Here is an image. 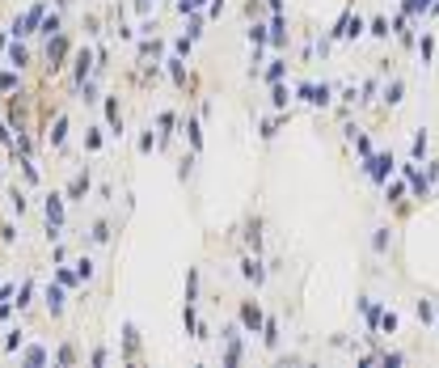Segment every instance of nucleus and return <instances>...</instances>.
Here are the masks:
<instances>
[{"mask_svg":"<svg viewBox=\"0 0 439 368\" xmlns=\"http://www.w3.org/2000/svg\"><path fill=\"white\" fill-rule=\"evenodd\" d=\"M42 72L47 77H60L68 64H72V42H68V34H55V38H47V47H42Z\"/></svg>","mask_w":439,"mask_h":368,"instance_id":"1","label":"nucleus"},{"mask_svg":"<svg viewBox=\"0 0 439 368\" xmlns=\"http://www.w3.org/2000/svg\"><path fill=\"white\" fill-rule=\"evenodd\" d=\"M296 97H300V102H308L313 111H334L338 89L329 85V81H304V85H296Z\"/></svg>","mask_w":439,"mask_h":368,"instance_id":"2","label":"nucleus"},{"mask_svg":"<svg viewBox=\"0 0 439 368\" xmlns=\"http://www.w3.org/2000/svg\"><path fill=\"white\" fill-rule=\"evenodd\" d=\"M237 275H241V284H249V288H266V280H270V267L262 262V254H249V250H241V258H237Z\"/></svg>","mask_w":439,"mask_h":368,"instance_id":"3","label":"nucleus"},{"mask_svg":"<svg viewBox=\"0 0 439 368\" xmlns=\"http://www.w3.org/2000/svg\"><path fill=\"white\" fill-rule=\"evenodd\" d=\"M241 250H249V254H262L266 250V216L262 212H249L241 221Z\"/></svg>","mask_w":439,"mask_h":368,"instance_id":"4","label":"nucleus"},{"mask_svg":"<svg viewBox=\"0 0 439 368\" xmlns=\"http://www.w3.org/2000/svg\"><path fill=\"white\" fill-rule=\"evenodd\" d=\"M237 322H241V330H245V335H262V322H266V309H262V301L241 296V301H237Z\"/></svg>","mask_w":439,"mask_h":368,"instance_id":"5","label":"nucleus"},{"mask_svg":"<svg viewBox=\"0 0 439 368\" xmlns=\"http://www.w3.org/2000/svg\"><path fill=\"white\" fill-rule=\"evenodd\" d=\"M249 343H254V335H245V330L224 335V339H220V364H245Z\"/></svg>","mask_w":439,"mask_h":368,"instance_id":"6","label":"nucleus"},{"mask_svg":"<svg viewBox=\"0 0 439 368\" xmlns=\"http://www.w3.org/2000/svg\"><path fill=\"white\" fill-rule=\"evenodd\" d=\"M178 123H182V115H178L174 106L156 115V123H152V127H156V152H169V148H174V136H182Z\"/></svg>","mask_w":439,"mask_h":368,"instance_id":"7","label":"nucleus"},{"mask_svg":"<svg viewBox=\"0 0 439 368\" xmlns=\"http://www.w3.org/2000/svg\"><path fill=\"white\" fill-rule=\"evenodd\" d=\"M363 174H367L376 186H384V182L397 174V157H393V152H372L367 161H363Z\"/></svg>","mask_w":439,"mask_h":368,"instance_id":"8","label":"nucleus"},{"mask_svg":"<svg viewBox=\"0 0 439 368\" xmlns=\"http://www.w3.org/2000/svg\"><path fill=\"white\" fill-rule=\"evenodd\" d=\"M89 195H93V170L81 166V170H72V178L64 182V199H68V203H85Z\"/></svg>","mask_w":439,"mask_h":368,"instance_id":"9","label":"nucleus"},{"mask_svg":"<svg viewBox=\"0 0 439 368\" xmlns=\"http://www.w3.org/2000/svg\"><path fill=\"white\" fill-rule=\"evenodd\" d=\"M101 111H106V131L115 136V140H123V136H127V115H123V102H119V93H106Z\"/></svg>","mask_w":439,"mask_h":368,"instance_id":"10","label":"nucleus"},{"mask_svg":"<svg viewBox=\"0 0 439 368\" xmlns=\"http://www.w3.org/2000/svg\"><path fill=\"white\" fill-rule=\"evenodd\" d=\"M270 51H288L292 47V22H288V13H270Z\"/></svg>","mask_w":439,"mask_h":368,"instance_id":"11","label":"nucleus"},{"mask_svg":"<svg viewBox=\"0 0 439 368\" xmlns=\"http://www.w3.org/2000/svg\"><path fill=\"white\" fill-rule=\"evenodd\" d=\"M393 246H397V229H393V225H376V229H372V237H367L372 258H384Z\"/></svg>","mask_w":439,"mask_h":368,"instance_id":"12","label":"nucleus"},{"mask_svg":"<svg viewBox=\"0 0 439 368\" xmlns=\"http://www.w3.org/2000/svg\"><path fill=\"white\" fill-rule=\"evenodd\" d=\"M406 93H410L406 77H393V81H384V85H380V106H384V111H397L401 102H406Z\"/></svg>","mask_w":439,"mask_h":368,"instance_id":"13","label":"nucleus"},{"mask_svg":"<svg viewBox=\"0 0 439 368\" xmlns=\"http://www.w3.org/2000/svg\"><path fill=\"white\" fill-rule=\"evenodd\" d=\"M288 119H292V111H270V115H262V119H258V140L270 144L274 136L288 127Z\"/></svg>","mask_w":439,"mask_h":368,"instance_id":"14","label":"nucleus"},{"mask_svg":"<svg viewBox=\"0 0 439 368\" xmlns=\"http://www.w3.org/2000/svg\"><path fill=\"white\" fill-rule=\"evenodd\" d=\"M178 131L186 136L190 152H203V119H199V111H186V115H182V123H178Z\"/></svg>","mask_w":439,"mask_h":368,"instance_id":"15","label":"nucleus"},{"mask_svg":"<svg viewBox=\"0 0 439 368\" xmlns=\"http://www.w3.org/2000/svg\"><path fill=\"white\" fill-rule=\"evenodd\" d=\"M258 81H262V85L288 81V51H274V56L266 60V68H258Z\"/></svg>","mask_w":439,"mask_h":368,"instance_id":"16","label":"nucleus"},{"mask_svg":"<svg viewBox=\"0 0 439 368\" xmlns=\"http://www.w3.org/2000/svg\"><path fill=\"white\" fill-rule=\"evenodd\" d=\"M292 102H296V89H292L288 81H274V85H270V97H266L270 111H292Z\"/></svg>","mask_w":439,"mask_h":368,"instance_id":"17","label":"nucleus"},{"mask_svg":"<svg viewBox=\"0 0 439 368\" xmlns=\"http://www.w3.org/2000/svg\"><path fill=\"white\" fill-rule=\"evenodd\" d=\"M115 229H119V221H115V216H97V221L89 225V237H85V246H106Z\"/></svg>","mask_w":439,"mask_h":368,"instance_id":"18","label":"nucleus"},{"mask_svg":"<svg viewBox=\"0 0 439 368\" xmlns=\"http://www.w3.org/2000/svg\"><path fill=\"white\" fill-rule=\"evenodd\" d=\"M42 305H47L51 318H64V284H60V280L42 288Z\"/></svg>","mask_w":439,"mask_h":368,"instance_id":"19","label":"nucleus"},{"mask_svg":"<svg viewBox=\"0 0 439 368\" xmlns=\"http://www.w3.org/2000/svg\"><path fill=\"white\" fill-rule=\"evenodd\" d=\"M68 127H72V123H68V115H64V111H55V123H51V131H47V144H51L55 152H60V148L68 144Z\"/></svg>","mask_w":439,"mask_h":368,"instance_id":"20","label":"nucleus"},{"mask_svg":"<svg viewBox=\"0 0 439 368\" xmlns=\"http://www.w3.org/2000/svg\"><path fill=\"white\" fill-rule=\"evenodd\" d=\"M262 347L266 351L283 347V330H279V318H274V313H266V322H262Z\"/></svg>","mask_w":439,"mask_h":368,"instance_id":"21","label":"nucleus"},{"mask_svg":"<svg viewBox=\"0 0 439 368\" xmlns=\"http://www.w3.org/2000/svg\"><path fill=\"white\" fill-rule=\"evenodd\" d=\"M34 34H38L42 42H47V38H55V34H64V13H60V9H51V13L38 22V30H34Z\"/></svg>","mask_w":439,"mask_h":368,"instance_id":"22","label":"nucleus"},{"mask_svg":"<svg viewBox=\"0 0 439 368\" xmlns=\"http://www.w3.org/2000/svg\"><path fill=\"white\" fill-rule=\"evenodd\" d=\"M5 60H9L13 68H30V47H26L22 38H13V42L5 47Z\"/></svg>","mask_w":439,"mask_h":368,"instance_id":"23","label":"nucleus"},{"mask_svg":"<svg viewBox=\"0 0 439 368\" xmlns=\"http://www.w3.org/2000/svg\"><path fill=\"white\" fill-rule=\"evenodd\" d=\"M199 296H203V267H186V301L199 305Z\"/></svg>","mask_w":439,"mask_h":368,"instance_id":"24","label":"nucleus"},{"mask_svg":"<svg viewBox=\"0 0 439 368\" xmlns=\"http://www.w3.org/2000/svg\"><path fill=\"white\" fill-rule=\"evenodd\" d=\"M140 355V330H135V322H127L123 326V360H135Z\"/></svg>","mask_w":439,"mask_h":368,"instance_id":"25","label":"nucleus"},{"mask_svg":"<svg viewBox=\"0 0 439 368\" xmlns=\"http://www.w3.org/2000/svg\"><path fill=\"white\" fill-rule=\"evenodd\" d=\"M72 271H76V280H85V284H93V280H97V262H93L89 254H81V258L72 262Z\"/></svg>","mask_w":439,"mask_h":368,"instance_id":"26","label":"nucleus"},{"mask_svg":"<svg viewBox=\"0 0 439 368\" xmlns=\"http://www.w3.org/2000/svg\"><path fill=\"white\" fill-rule=\"evenodd\" d=\"M106 136H110V131H106V127H97V123H93V127H85V152H101V148H106Z\"/></svg>","mask_w":439,"mask_h":368,"instance_id":"27","label":"nucleus"},{"mask_svg":"<svg viewBox=\"0 0 439 368\" xmlns=\"http://www.w3.org/2000/svg\"><path fill=\"white\" fill-rule=\"evenodd\" d=\"M414 318H418L422 326H435V301H431V296H418V301H414Z\"/></svg>","mask_w":439,"mask_h":368,"instance_id":"28","label":"nucleus"},{"mask_svg":"<svg viewBox=\"0 0 439 368\" xmlns=\"http://www.w3.org/2000/svg\"><path fill=\"white\" fill-rule=\"evenodd\" d=\"M0 93H22V68H5V72H0Z\"/></svg>","mask_w":439,"mask_h":368,"instance_id":"29","label":"nucleus"},{"mask_svg":"<svg viewBox=\"0 0 439 368\" xmlns=\"http://www.w3.org/2000/svg\"><path fill=\"white\" fill-rule=\"evenodd\" d=\"M194 166H199V152H190V148H186V152L178 157V178H182V182H190V178H194Z\"/></svg>","mask_w":439,"mask_h":368,"instance_id":"30","label":"nucleus"},{"mask_svg":"<svg viewBox=\"0 0 439 368\" xmlns=\"http://www.w3.org/2000/svg\"><path fill=\"white\" fill-rule=\"evenodd\" d=\"M9 212H13V216H26V212H30V195H26L22 186L9 191Z\"/></svg>","mask_w":439,"mask_h":368,"instance_id":"31","label":"nucleus"},{"mask_svg":"<svg viewBox=\"0 0 439 368\" xmlns=\"http://www.w3.org/2000/svg\"><path fill=\"white\" fill-rule=\"evenodd\" d=\"M410 157H414L418 166H422L426 157H431V136H426V131H418V136H414V144H410Z\"/></svg>","mask_w":439,"mask_h":368,"instance_id":"32","label":"nucleus"},{"mask_svg":"<svg viewBox=\"0 0 439 368\" xmlns=\"http://www.w3.org/2000/svg\"><path fill=\"white\" fill-rule=\"evenodd\" d=\"M135 152H140V157H148V152H156V127H152V123H148V127L140 131V140H135Z\"/></svg>","mask_w":439,"mask_h":368,"instance_id":"33","label":"nucleus"},{"mask_svg":"<svg viewBox=\"0 0 439 368\" xmlns=\"http://www.w3.org/2000/svg\"><path fill=\"white\" fill-rule=\"evenodd\" d=\"M367 34H372L376 42H384V38H389V34H393V26H389V17H380V13H376V17L367 22Z\"/></svg>","mask_w":439,"mask_h":368,"instance_id":"34","label":"nucleus"},{"mask_svg":"<svg viewBox=\"0 0 439 368\" xmlns=\"http://www.w3.org/2000/svg\"><path fill=\"white\" fill-rule=\"evenodd\" d=\"M34 288H38V284H34V275H30V280H22V288H17V301H13V305H17V309H30V305H34Z\"/></svg>","mask_w":439,"mask_h":368,"instance_id":"35","label":"nucleus"},{"mask_svg":"<svg viewBox=\"0 0 439 368\" xmlns=\"http://www.w3.org/2000/svg\"><path fill=\"white\" fill-rule=\"evenodd\" d=\"M397 330H401V318H397L389 305H384V313H380V335H397Z\"/></svg>","mask_w":439,"mask_h":368,"instance_id":"36","label":"nucleus"},{"mask_svg":"<svg viewBox=\"0 0 439 368\" xmlns=\"http://www.w3.org/2000/svg\"><path fill=\"white\" fill-rule=\"evenodd\" d=\"M26 347V330L22 326H9L5 330V351H22Z\"/></svg>","mask_w":439,"mask_h":368,"instance_id":"37","label":"nucleus"},{"mask_svg":"<svg viewBox=\"0 0 439 368\" xmlns=\"http://www.w3.org/2000/svg\"><path fill=\"white\" fill-rule=\"evenodd\" d=\"M22 360H26V364H47V360H51V347L34 343V347H26V351H22Z\"/></svg>","mask_w":439,"mask_h":368,"instance_id":"38","label":"nucleus"},{"mask_svg":"<svg viewBox=\"0 0 439 368\" xmlns=\"http://www.w3.org/2000/svg\"><path fill=\"white\" fill-rule=\"evenodd\" d=\"M414 47H418V60H422V68H426V64L435 60V38H431V34H422Z\"/></svg>","mask_w":439,"mask_h":368,"instance_id":"39","label":"nucleus"},{"mask_svg":"<svg viewBox=\"0 0 439 368\" xmlns=\"http://www.w3.org/2000/svg\"><path fill=\"white\" fill-rule=\"evenodd\" d=\"M51 360H55V364H76V360H81V351H76V343H64L60 351H51Z\"/></svg>","mask_w":439,"mask_h":368,"instance_id":"40","label":"nucleus"},{"mask_svg":"<svg viewBox=\"0 0 439 368\" xmlns=\"http://www.w3.org/2000/svg\"><path fill=\"white\" fill-rule=\"evenodd\" d=\"M224 13H229V0H207V13H203V17H207V22H220Z\"/></svg>","mask_w":439,"mask_h":368,"instance_id":"41","label":"nucleus"},{"mask_svg":"<svg viewBox=\"0 0 439 368\" xmlns=\"http://www.w3.org/2000/svg\"><path fill=\"white\" fill-rule=\"evenodd\" d=\"M190 51H194V38H186V34H178V38H174V56H182V60H190Z\"/></svg>","mask_w":439,"mask_h":368,"instance_id":"42","label":"nucleus"},{"mask_svg":"<svg viewBox=\"0 0 439 368\" xmlns=\"http://www.w3.org/2000/svg\"><path fill=\"white\" fill-rule=\"evenodd\" d=\"M160 5V0H131V13H140V17H148L152 9Z\"/></svg>","mask_w":439,"mask_h":368,"instance_id":"43","label":"nucleus"},{"mask_svg":"<svg viewBox=\"0 0 439 368\" xmlns=\"http://www.w3.org/2000/svg\"><path fill=\"white\" fill-rule=\"evenodd\" d=\"M13 241H17V229L9 221H0V246H13Z\"/></svg>","mask_w":439,"mask_h":368,"instance_id":"44","label":"nucleus"},{"mask_svg":"<svg viewBox=\"0 0 439 368\" xmlns=\"http://www.w3.org/2000/svg\"><path fill=\"white\" fill-rule=\"evenodd\" d=\"M106 360H110V347H93L89 351V364H106Z\"/></svg>","mask_w":439,"mask_h":368,"instance_id":"45","label":"nucleus"},{"mask_svg":"<svg viewBox=\"0 0 439 368\" xmlns=\"http://www.w3.org/2000/svg\"><path fill=\"white\" fill-rule=\"evenodd\" d=\"M0 144H9V152H13V131H9V123L0 119Z\"/></svg>","mask_w":439,"mask_h":368,"instance_id":"46","label":"nucleus"},{"mask_svg":"<svg viewBox=\"0 0 439 368\" xmlns=\"http://www.w3.org/2000/svg\"><path fill=\"white\" fill-rule=\"evenodd\" d=\"M13 309H17L13 301H0V322H9V318H13Z\"/></svg>","mask_w":439,"mask_h":368,"instance_id":"47","label":"nucleus"},{"mask_svg":"<svg viewBox=\"0 0 439 368\" xmlns=\"http://www.w3.org/2000/svg\"><path fill=\"white\" fill-rule=\"evenodd\" d=\"M266 13H288V0H266Z\"/></svg>","mask_w":439,"mask_h":368,"instance_id":"48","label":"nucleus"},{"mask_svg":"<svg viewBox=\"0 0 439 368\" xmlns=\"http://www.w3.org/2000/svg\"><path fill=\"white\" fill-rule=\"evenodd\" d=\"M51 262H68V246H55L51 250Z\"/></svg>","mask_w":439,"mask_h":368,"instance_id":"49","label":"nucleus"},{"mask_svg":"<svg viewBox=\"0 0 439 368\" xmlns=\"http://www.w3.org/2000/svg\"><path fill=\"white\" fill-rule=\"evenodd\" d=\"M55 9H60V13H68V9H72V0H55Z\"/></svg>","mask_w":439,"mask_h":368,"instance_id":"50","label":"nucleus"},{"mask_svg":"<svg viewBox=\"0 0 439 368\" xmlns=\"http://www.w3.org/2000/svg\"><path fill=\"white\" fill-rule=\"evenodd\" d=\"M199 9H207V0H190V13H199Z\"/></svg>","mask_w":439,"mask_h":368,"instance_id":"51","label":"nucleus"},{"mask_svg":"<svg viewBox=\"0 0 439 368\" xmlns=\"http://www.w3.org/2000/svg\"><path fill=\"white\" fill-rule=\"evenodd\" d=\"M9 47V30H0V51H5Z\"/></svg>","mask_w":439,"mask_h":368,"instance_id":"52","label":"nucleus"},{"mask_svg":"<svg viewBox=\"0 0 439 368\" xmlns=\"http://www.w3.org/2000/svg\"><path fill=\"white\" fill-rule=\"evenodd\" d=\"M0 186H5V166H0Z\"/></svg>","mask_w":439,"mask_h":368,"instance_id":"53","label":"nucleus"}]
</instances>
